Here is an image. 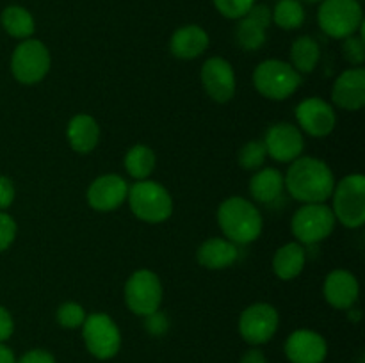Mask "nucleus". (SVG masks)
<instances>
[{"instance_id": "obj_1", "label": "nucleus", "mask_w": 365, "mask_h": 363, "mask_svg": "<svg viewBox=\"0 0 365 363\" xmlns=\"http://www.w3.org/2000/svg\"><path fill=\"white\" fill-rule=\"evenodd\" d=\"M284 184L296 201L327 203L334 192L335 174L324 160L302 155L291 162Z\"/></svg>"}, {"instance_id": "obj_2", "label": "nucleus", "mask_w": 365, "mask_h": 363, "mask_svg": "<svg viewBox=\"0 0 365 363\" xmlns=\"http://www.w3.org/2000/svg\"><path fill=\"white\" fill-rule=\"evenodd\" d=\"M217 224L225 238L237 246L255 242L264 228L260 210L242 196H230L217 206Z\"/></svg>"}, {"instance_id": "obj_3", "label": "nucleus", "mask_w": 365, "mask_h": 363, "mask_svg": "<svg viewBox=\"0 0 365 363\" xmlns=\"http://www.w3.org/2000/svg\"><path fill=\"white\" fill-rule=\"evenodd\" d=\"M127 201L132 214L139 221L150 224L164 223L173 214V198L159 182L138 180L135 184L128 185Z\"/></svg>"}, {"instance_id": "obj_4", "label": "nucleus", "mask_w": 365, "mask_h": 363, "mask_svg": "<svg viewBox=\"0 0 365 363\" xmlns=\"http://www.w3.org/2000/svg\"><path fill=\"white\" fill-rule=\"evenodd\" d=\"M331 212L335 221L349 230L362 228L365 223V177L353 173L335 182L331 192Z\"/></svg>"}, {"instance_id": "obj_5", "label": "nucleus", "mask_w": 365, "mask_h": 363, "mask_svg": "<svg viewBox=\"0 0 365 363\" xmlns=\"http://www.w3.org/2000/svg\"><path fill=\"white\" fill-rule=\"evenodd\" d=\"M303 77L291 66L280 59H266L257 64L253 71V85L257 91L267 100L282 102L287 100L302 88Z\"/></svg>"}, {"instance_id": "obj_6", "label": "nucleus", "mask_w": 365, "mask_h": 363, "mask_svg": "<svg viewBox=\"0 0 365 363\" xmlns=\"http://www.w3.org/2000/svg\"><path fill=\"white\" fill-rule=\"evenodd\" d=\"M337 224L327 203H303L291 219V231L302 246H314L334 233Z\"/></svg>"}, {"instance_id": "obj_7", "label": "nucleus", "mask_w": 365, "mask_h": 363, "mask_svg": "<svg viewBox=\"0 0 365 363\" xmlns=\"http://www.w3.org/2000/svg\"><path fill=\"white\" fill-rule=\"evenodd\" d=\"M321 31L334 39H346L356 34L364 25L360 0H323L317 11Z\"/></svg>"}, {"instance_id": "obj_8", "label": "nucleus", "mask_w": 365, "mask_h": 363, "mask_svg": "<svg viewBox=\"0 0 365 363\" xmlns=\"http://www.w3.org/2000/svg\"><path fill=\"white\" fill-rule=\"evenodd\" d=\"M52 57L48 48L39 39H21L11 56V73L20 84L34 85L48 75Z\"/></svg>"}, {"instance_id": "obj_9", "label": "nucleus", "mask_w": 365, "mask_h": 363, "mask_svg": "<svg viewBox=\"0 0 365 363\" xmlns=\"http://www.w3.org/2000/svg\"><path fill=\"white\" fill-rule=\"evenodd\" d=\"M163 283L150 269H139L130 274L123 288V298L134 315L148 317L159 312L163 302Z\"/></svg>"}, {"instance_id": "obj_10", "label": "nucleus", "mask_w": 365, "mask_h": 363, "mask_svg": "<svg viewBox=\"0 0 365 363\" xmlns=\"http://www.w3.org/2000/svg\"><path fill=\"white\" fill-rule=\"evenodd\" d=\"M82 338L89 354L96 359H110L121 349V331L107 313H91L82 324Z\"/></svg>"}, {"instance_id": "obj_11", "label": "nucleus", "mask_w": 365, "mask_h": 363, "mask_svg": "<svg viewBox=\"0 0 365 363\" xmlns=\"http://www.w3.org/2000/svg\"><path fill=\"white\" fill-rule=\"evenodd\" d=\"M280 326L278 310L269 302H253L239 317V333L250 345L267 344Z\"/></svg>"}, {"instance_id": "obj_12", "label": "nucleus", "mask_w": 365, "mask_h": 363, "mask_svg": "<svg viewBox=\"0 0 365 363\" xmlns=\"http://www.w3.org/2000/svg\"><path fill=\"white\" fill-rule=\"evenodd\" d=\"M264 146H266L267 155L273 160L282 164H291L303 155L305 139H303L302 130L296 125L280 121V123H273L267 128Z\"/></svg>"}, {"instance_id": "obj_13", "label": "nucleus", "mask_w": 365, "mask_h": 363, "mask_svg": "<svg viewBox=\"0 0 365 363\" xmlns=\"http://www.w3.org/2000/svg\"><path fill=\"white\" fill-rule=\"evenodd\" d=\"M296 121L299 130L312 137H327L337 127V112L334 105L319 96L302 100L296 107Z\"/></svg>"}, {"instance_id": "obj_14", "label": "nucleus", "mask_w": 365, "mask_h": 363, "mask_svg": "<svg viewBox=\"0 0 365 363\" xmlns=\"http://www.w3.org/2000/svg\"><path fill=\"white\" fill-rule=\"evenodd\" d=\"M202 85L207 95L217 103L230 102L237 91L235 71L223 57H209L202 66Z\"/></svg>"}, {"instance_id": "obj_15", "label": "nucleus", "mask_w": 365, "mask_h": 363, "mask_svg": "<svg viewBox=\"0 0 365 363\" xmlns=\"http://www.w3.org/2000/svg\"><path fill=\"white\" fill-rule=\"evenodd\" d=\"M128 196V184L116 173L102 174L89 184L86 198L88 205L96 212H113L118 210Z\"/></svg>"}, {"instance_id": "obj_16", "label": "nucleus", "mask_w": 365, "mask_h": 363, "mask_svg": "<svg viewBox=\"0 0 365 363\" xmlns=\"http://www.w3.org/2000/svg\"><path fill=\"white\" fill-rule=\"evenodd\" d=\"M284 349L291 363H323L328 356L327 340L314 330L292 331Z\"/></svg>"}, {"instance_id": "obj_17", "label": "nucleus", "mask_w": 365, "mask_h": 363, "mask_svg": "<svg viewBox=\"0 0 365 363\" xmlns=\"http://www.w3.org/2000/svg\"><path fill=\"white\" fill-rule=\"evenodd\" d=\"M331 102L344 110H360L365 105V70L349 68L335 78L331 85Z\"/></svg>"}, {"instance_id": "obj_18", "label": "nucleus", "mask_w": 365, "mask_h": 363, "mask_svg": "<svg viewBox=\"0 0 365 363\" xmlns=\"http://www.w3.org/2000/svg\"><path fill=\"white\" fill-rule=\"evenodd\" d=\"M323 295L330 306L337 310H349L356 305L360 295L359 280L346 269H335L327 276Z\"/></svg>"}, {"instance_id": "obj_19", "label": "nucleus", "mask_w": 365, "mask_h": 363, "mask_svg": "<svg viewBox=\"0 0 365 363\" xmlns=\"http://www.w3.org/2000/svg\"><path fill=\"white\" fill-rule=\"evenodd\" d=\"M209 34L200 25H184L170 39V50L177 59L192 60L209 48Z\"/></svg>"}, {"instance_id": "obj_20", "label": "nucleus", "mask_w": 365, "mask_h": 363, "mask_svg": "<svg viewBox=\"0 0 365 363\" xmlns=\"http://www.w3.org/2000/svg\"><path fill=\"white\" fill-rule=\"evenodd\" d=\"M239 258V246L223 237H212L203 242L196 253V260L202 267L221 270L234 265Z\"/></svg>"}, {"instance_id": "obj_21", "label": "nucleus", "mask_w": 365, "mask_h": 363, "mask_svg": "<svg viewBox=\"0 0 365 363\" xmlns=\"http://www.w3.org/2000/svg\"><path fill=\"white\" fill-rule=\"evenodd\" d=\"M66 139L71 149L81 155H88L100 142V125L89 114H77L66 127Z\"/></svg>"}, {"instance_id": "obj_22", "label": "nucleus", "mask_w": 365, "mask_h": 363, "mask_svg": "<svg viewBox=\"0 0 365 363\" xmlns=\"http://www.w3.org/2000/svg\"><path fill=\"white\" fill-rule=\"evenodd\" d=\"M248 189L255 201L269 205V203L277 201L284 192V174L277 167H260V169L253 171Z\"/></svg>"}, {"instance_id": "obj_23", "label": "nucleus", "mask_w": 365, "mask_h": 363, "mask_svg": "<svg viewBox=\"0 0 365 363\" xmlns=\"http://www.w3.org/2000/svg\"><path fill=\"white\" fill-rule=\"evenodd\" d=\"M307 251L299 242H287L277 249L273 256V273L284 281H291L303 273Z\"/></svg>"}, {"instance_id": "obj_24", "label": "nucleus", "mask_w": 365, "mask_h": 363, "mask_svg": "<svg viewBox=\"0 0 365 363\" xmlns=\"http://www.w3.org/2000/svg\"><path fill=\"white\" fill-rule=\"evenodd\" d=\"M291 66L299 75L312 73L321 59L319 43L310 36H299L291 45Z\"/></svg>"}, {"instance_id": "obj_25", "label": "nucleus", "mask_w": 365, "mask_h": 363, "mask_svg": "<svg viewBox=\"0 0 365 363\" xmlns=\"http://www.w3.org/2000/svg\"><path fill=\"white\" fill-rule=\"evenodd\" d=\"M155 152L146 144H135L125 153L123 166L135 182L148 180L150 174L155 169Z\"/></svg>"}, {"instance_id": "obj_26", "label": "nucleus", "mask_w": 365, "mask_h": 363, "mask_svg": "<svg viewBox=\"0 0 365 363\" xmlns=\"http://www.w3.org/2000/svg\"><path fill=\"white\" fill-rule=\"evenodd\" d=\"M0 21H2L4 31L16 39H29L36 31L34 18L21 6L6 7L2 11Z\"/></svg>"}, {"instance_id": "obj_27", "label": "nucleus", "mask_w": 365, "mask_h": 363, "mask_svg": "<svg viewBox=\"0 0 365 363\" xmlns=\"http://www.w3.org/2000/svg\"><path fill=\"white\" fill-rule=\"evenodd\" d=\"M271 18L284 31H294L305 21V7L299 0H280L271 11Z\"/></svg>"}, {"instance_id": "obj_28", "label": "nucleus", "mask_w": 365, "mask_h": 363, "mask_svg": "<svg viewBox=\"0 0 365 363\" xmlns=\"http://www.w3.org/2000/svg\"><path fill=\"white\" fill-rule=\"evenodd\" d=\"M266 27L255 21L253 18H250L248 14L242 16L239 20L237 31H235V38H237V43L248 52H253V50L262 48V45L266 43Z\"/></svg>"}, {"instance_id": "obj_29", "label": "nucleus", "mask_w": 365, "mask_h": 363, "mask_svg": "<svg viewBox=\"0 0 365 363\" xmlns=\"http://www.w3.org/2000/svg\"><path fill=\"white\" fill-rule=\"evenodd\" d=\"M266 146L264 141H248L241 149H239V166L245 171H257L260 167H264L266 162Z\"/></svg>"}, {"instance_id": "obj_30", "label": "nucleus", "mask_w": 365, "mask_h": 363, "mask_svg": "<svg viewBox=\"0 0 365 363\" xmlns=\"http://www.w3.org/2000/svg\"><path fill=\"white\" fill-rule=\"evenodd\" d=\"M86 317L88 315H86L84 306L78 305V302L75 301L63 302V305L57 308L56 313L57 322H59V326L64 327V330H78V327H82V324H84Z\"/></svg>"}, {"instance_id": "obj_31", "label": "nucleus", "mask_w": 365, "mask_h": 363, "mask_svg": "<svg viewBox=\"0 0 365 363\" xmlns=\"http://www.w3.org/2000/svg\"><path fill=\"white\" fill-rule=\"evenodd\" d=\"M342 53L344 59L355 68L362 66L365 60V39H364V25L360 27V34H353L342 41Z\"/></svg>"}, {"instance_id": "obj_32", "label": "nucleus", "mask_w": 365, "mask_h": 363, "mask_svg": "<svg viewBox=\"0 0 365 363\" xmlns=\"http://www.w3.org/2000/svg\"><path fill=\"white\" fill-rule=\"evenodd\" d=\"M214 6L228 20H241L255 6V0H214Z\"/></svg>"}, {"instance_id": "obj_33", "label": "nucleus", "mask_w": 365, "mask_h": 363, "mask_svg": "<svg viewBox=\"0 0 365 363\" xmlns=\"http://www.w3.org/2000/svg\"><path fill=\"white\" fill-rule=\"evenodd\" d=\"M16 221L6 212H0V253H4L6 249L11 248V244L16 238Z\"/></svg>"}, {"instance_id": "obj_34", "label": "nucleus", "mask_w": 365, "mask_h": 363, "mask_svg": "<svg viewBox=\"0 0 365 363\" xmlns=\"http://www.w3.org/2000/svg\"><path fill=\"white\" fill-rule=\"evenodd\" d=\"M14 196H16V191H14L13 180L0 174V210L9 209L14 201Z\"/></svg>"}, {"instance_id": "obj_35", "label": "nucleus", "mask_w": 365, "mask_h": 363, "mask_svg": "<svg viewBox=\"0 0 365 363\" xmlns=\"http://www.w3.org/2000/svg\"><path fill=\"white\" fill-rule=\"evenodd\" d=\"M16 363H56V358L45 349H31L21 358H18Z\"/></svg>"}, {"instance_id": "obj_36", "label": "nucleus", "mask_w": 365, "mask_h": 363, "mask_svg": "<svg viewBox=\"0 0 365 363\" xmlns=\"http://www.w3.org/2000/svg\"><path fill=\"white\" fill-rule=\"evenodd\" d=\"M145 319H146L145 326H146V330H148V333H152V335L166 333L168 319H166V315H164V313L155 312V313H152V315L145 317Z\"/></svg>"}, {"instance_id": "obj_37", "label": "nucleus", "mask_w": 365, "mask_h": 363, "mask_svg": "<svg viewBox=\"0 0 365 363\" xmlns=\"http://www.w3.org/2000/svg\"><path fill=\"white\" fill-rule=\"evenodd\" d=\"M14 333V320L13 315L9 313V310L0 306V342H6L13 337Z\"/></svg>"}, {"instance_id": "obj_38", "label": "nucleus", "mask_w": 365, "mask_h": 363, "mask_svg": "<svg viewBox=\"0 0 365 363\" xmlns=\"http://www.w3.org/2000/svg\"><path fill=\"white\" fill-rule=\"evenodd\" d=\"M248 16L253 18L255 21H259V23L266 28L273 23V18H271V9L267 6H264V4H255V6L248 11Z\"/></svg>"}, {"instance_id": "obj_39", "label": "nucleus", "mask_w": 365, "mask_h": 363, "mask_svg": "<svg viewBox=\"0 0 365 363\" xmlns=\"http://www.w3.org/2000/svg\"><path fill=\"white\" fill-rule=\"evenodd\" d=\"M239 363H267V358H266V354L260 351V349L252 347V349H248L245 354H242L241 362Z\"/></svg>"}, {"instance_id": "obj_40", "label": "nucleus", "mask_w": 365, "mask_h": 363, "mask_svg": "<svg viewBox=\"0 0 365 363\" xmlns=\"http://www.w3.org/2000/svg\"><path fill=\"white\" fill-rule=\"evenodd\" d=\"M0 363H16L13 351L0 342Z\"/></svg>"}, {"instance_id": "obj_41", "label": "nucleus", "mask_w": 365, "mask_h": 363, "mask_svg": "<svg viewBox=\"0 0 365 363\" xmlns=\"http://www.w3.org/2000/svg\"><path fill=\"white\" fill-rule=\"evenodd\" d=\"M305 2H310V4H317V2H323V0H305Z\"/></svg>"}]
</instances>
